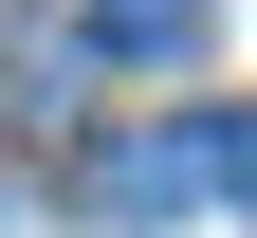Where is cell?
I'll list each match as a JSON object with an SVG mask.
<instances>
[{"label": "cell", "instance_id": "cell-2", "mask_svg": "<svg viewBox=\"0 0 257 238\" xmlns=\"http://www.w3.org/2000/svg\"><path fill=\"white\" fill-rule=\"evenodd\" d=\"M92 55H202V0H92Z\"/></svg>", "mask_w": 257, "mask_h": 238}, {"label": "cell", "instance_id": "cell-3", "mask_svg": "<svg viewBox=\"0 0 257 238\" xmlns=\"http://www.w3.org/2000/svg\"><path fill=\"white\" fill-rule=\"evenodd\" d=\"M202 201H257V110H220V128H202Z\"/></svg>", "mask_w": 257, "mask_h": 238}, {"label": "cell", "instance_id": "cell-4", "mask_svg": "<svg viewBox=\"0 0 257 238\" xmlns=\"http://www.w3.org/2000/svg\"><path fill=\"white\" fill-rule=\"evenodd\" d=\"M0 238H19V201H0Z\"/></svg>", "mask_w": 257, "mask_h": 238}, {"label": "cell", "instance_id": "cell-1", "mask_svg": "<svg viewBox=\"0 0 257 238\" xmlns=\"http://www.w3.org/2000/svg\"><path fill=\"white\" fill-rule=\"evenodd\" d=\"M92 183H110V220H184V201H202V128H128Z\"/></svg>", "mask_w": 257, "mask_h": 238}]
</instances>
